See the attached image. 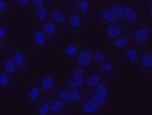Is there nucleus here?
Masks as SVG:
<instances>
[{"label":"nucleus","instance_id":"obj_1","mask_svg":"<svg viewBox=\"0 0 152 115\" xmlns=\"http://www.w3.org/2000/svg\"><path fill=\"white\" fill-rule=\"evenodd\" d=\"M37 78L44 97L53 96L65 82L59 73L51 69L42 70Z\"/></svg>","mask_w":152,"mask_h":115},{"label":"nucleus","instance_id":"obj_2","mask_svg":"<svg viewBox=\"0 0 152 115\" xmlns=\"http://www.w3.org/2000/svg\"><path fill=\"white\" fill-rule=\"evenodd\" d=\"M85 98H88L101 107L110 108V89L108 83H101L94 88L85 90Z\"/></svg>","mask_w":152,"mask_h":115},{"label":"nucleus","instance_id":"obj_3","mask_svg":"<svg viewBox=\"0 0 152 115\" xmlns=\"http://www.w3.org/2000/svg\"><path fill=\"white\" fill-rule=\"evenodd\" d=\"M23 97L26 107L31 111L44 97L37 78L28 85L24 92Z\"/></svg>","mask_w":152,"mask_h":115},{"label":"nucleus","instance_id":"obj_4","mask_svg":"<svg viewBox=\"0 0 152 115\" xmlns=\"http://www.w3.org/2000/svg\"><path fill=\"white\" fill-rule=\"evenodd\" d=\"M28 46L35 50H46L53 42L44 34L39 25H35L28 31Z\"/></svg>","mask_w":152,"mask_h":115},{"label":"nucleus","instance_id":"obj_5","mask_svg":"<svg viewBox=\"0 0 152 115\" xmlns=\"http://www.w3.org/2000/svg\"><path fill=\"white\" fill-rule=\"evenodd\" d=\"M75 108L76 115H108L110 112V108L99 106L88 98Z\"/></svg>","mask_w":152,"mask_h":115},{"label":"nucleus","instance_id":"obj_6","mask_svg":"<svg viewBox=\"0 0 152 115\" xmlns=\"http://www.w3.org/2000/svg\"><path fill=\"white\" fill-rule=\"evenodd\" d=\"M9 51L17 69L23 73L28 71L30 61L27 50L23 48L14 46L9 49Z\"/></svg>","mask_w":152,"mask_h":115},{"label":"nucleus","instance_id":"obj_7","mask_svg":"<svg viewBox=\"0 0 152 115\" xmlns=\"http://www.w3.org/2000/svg\"><path fill=\"white\" fill-rule=\"evenodd\" d=\"M51 113H59L66 115H76V108H72L74 106L57 97H49Z\"/></svg>","mask_w":152,"mask_h":115},{"label":"nucleus","instance_id":"obj_8","mask_svg":"<svg viewBox=\"0 0 152 115\" xmlns=\"http://www.w3.org/2000/svg\"><path fill=\"white\" fill-rule=\"evenodd\" d=\"M1 70L12 77H20L23 74L16 66L9 49L1 55Z\"/></svg>","mask_w":152,"mask_h":115},{"label":"nucleus","instance_id":"obj_9","mask_svg":"<svg viewBox=\"0 0 152 115\" xmlns=\"http://www.w3.org/2000/svg\"><path fill=\"white\" fill-rule=\"evenodd\" d=\"M0 93L1 96L6 95L15 90L20 77L10 76L2 70H0Z\"/></svg>","mask_w":152,"mask_h":115},{"label":"nucleus","instance_id":"obj_10","mask_svg":"<svg viewBox=\"0 0 152 115\" xmlns=\"http://www.w3.org/2000/svg\"><path fill=\"white\" fill-rule=\"evenodd\" d=\"M40 29L44 34L52 41L57 39L62 33L61 25L54 21L50 17L42 23Z\"/></svg>","mask_w":152,"mask_h":115},{"label":"nucleus","instance_id":"obj_11","mask_svg":"<svg viewBox=\"0 0 152 115\" xmlns=\"http://www.w3.org/2000/svg\"><path fill=\"white\" fill-rule=\"evenodd\" d=\"M110 81V76L92 71L85 78V83L83 89L85 90L94 88L101 83H108Z\"/></svg>","mask_w":152,"mask_h":115},{"label":"nucleus","instance_id":"obj_12","mask_svg":"<svg viewBox=\"0 0 152 115\" xmlns=\"http://www.w3.org/2000/svg\"><path fill=\"white\" fill-rule=\"evenodd\" d=\"M50 17L61 26L68 23V11L60 5H54L50 9Z\"/></svg>","mask_w":152,"mask_h":115},{"label":"nucleus","instance_id":"obj_13","mask_svg":"<svg viewBox=\"0 0 152 115\" xmlns=\"http://www.w3.org/2000/svg\"><path fill=\"white\" fill-rule=\"evenodd\" d=\"M76 61L77 66L92 71L94 63L93 54L87 50H83L79 52L76 56Z\"/></svg>","mask_w":152,"mask_h":115},{"label":"nucleus","instance_id":"obj_14","mask_svg":"<svg viewBox=\"0 0 152 115\" xmlns=\"http://www.w3.org/2000/svg\"><path fill=\"white\" fill-rule=\"evenodd\" d=\"M31 112L32 115H50L51 109L49 97H43Z\"/></svg>","mask_w":152,"mask_h":115},{"label":"nucleus","instance_id":"obj_15","mask_svg":"<svg viewBox=\"0 0 152 115\" xmlns=\"http://www.w3.org/2000/svg\"><path fill=\"white\" fill-rule=\"evenodd\" d=\"M69 27L73 29L80 28L82 24L81 14L77 11H68V22Z\"/></svg>","mask_w":152,"mask_h":115},{"label":"nucleus","instance_id":"obj_16","mask_svg":"<svg viewBox=\"0 0 152 115\" xmlns=\"http://www.w3.org/2000/svg\"><path fill=\"white\" fill-rule=\"evenodd\" d=\"M53 97L63 100L66 102L73 105L71 90L66 85V80L65 82L62 86L61 88Z\"/></svg>","mask_w":152,"mask_h":115},{"label":"nucleus","instance_id":"obj_17","mask_svg":"<svg viewBox=\"0 0 152 115\" xmlns=\"http://www.w3.org/2000/svg\"><path fill=\"white\" fill-rule=\"evenodd\" d=\"M73 105L76 107L85 99V90L83 89H70Z\"/></svg>","mask_w":152,"mask_h":115},{"label":"nucleus","instance_id":"obj_18","mask_svg":"<svg viewBox=\"0 0 152 115\" xmlns=\"http://www.w3.org/2000/svg\"><path fill=\"white\" fill-rule=\"evenodd\" d=\"M34 9V8H33ZM34 17L38 23H43L45 20L50 17V11L48 6L34 9Z\"/></svg>","mask_w":152,"mask_h":115},{"label":"nucleus","instance_id":"obj_19","mask_svg":"<svg viewBox=\"0 0 152 115\" xmlns=\"http://www.w3.org/2000/svg\"><path fill=\"white\" fill-rule=\"evenodd\" d=\"M91 72V71L88 70L77 66L69 72V78L73 79L85 78Z\"/></svg>","mask_w":152,"mask_h":115},{"label":"nucleus","instance_id":"obj_20","mask_svg":"<svg viewBox=\"0 0 152 115\" xmlns=\"http://www.w3.org/2000/svg\"><path fill=\"white\" fill-rule=\"evenodd\" d=\"M107 31L109 38L114 40L118 39L122 33L121 27L116 23L110 24L107 28Z\"/></svg>","mask_w":152,"mask_h":115},{"label":"nucleus","instance_id":"obj_21","mask_svg":"<svg viewBox=\"0 0 152 115\" xmlns=\"http://www.w3.org/2000/svg\"><path fill=\"white\" fill-rule=\"evenodd\" d=\"M78 50L77 45L74 43H68L63 47V54L69 58H74L79 53Z\"/></svg>","mask_w":152,"mask_h":115},{"label":"nucleus","instance_id":"obj_22","mask_svg":"<svg viewBox=\"0 0 152 115\" xmlns=\"http://www.w3.org/2000/svg\"><path fill=\"white\" fill-rule=\"evenodd\" d=\"M149 35V31L146 29H138L134 32V39L138 42L144 43L148 40Z\"/></svg>","mask_w":152,"mask_h":115},{"label":"nucleus","instance_id":"obj_23","mask_svg":"<svg viewBox=\"0 0 152 115\" xmlns=\"http://www.w3.org/2000/svg\"><path fill=\"white\" fill-rule=\"evenodd\" d=\"M85 83V78L73 79L69 78L66 80V85L70 89H83Z\"/></svg>","mask_w":152,"mask_h":115},{"label":"nucleus","instance_id":"obj_24","mask_svg":"<svg viewBox=\"0 0 152 115\" xmlns=\"http://www.w3.org/2000/svg\"><path fill=\"white\" fill-rule=\"evenodd\" d=\"M76 6L78 11L81 14H88L90 9V4L89 2L85 0L76 1Z\"/></svg>","mask_w":152,"mask_h":115},{"label":"nucleus","instance_id":"obj_25","mask_svg":"<svg viewBox=\"0 0 152 115\" xmlns=\"http://www.w3.org/2000/svg\"><path fill=\"white\" fill-rule=\"evenodd\" d=\"M101 18L104 21L110 23H114L116 21V18L113 13L111 10L106 9L101 12Z\"/></svg>","mask_w":152,"mask_h":115},{"label":"nucleus","instance_id":"obj_26","mask_svg":"<svg viewBox=\"0 0 152 115\" xmlns=\"http://www.w3.org/2000/svg\"><path fill=\"white\" fill-rule=\"evenodd\" d=\"M14 8L11 0H1L0 1V15L1 17L4 15L10 10Z\"/></svg>","mask_w":152,"mask_h":115},{"label":"nucleus","instance_id":"obj_27","mask_svg":"<svg viewBox=\"0 0 152 115\" xmlns=\"http://www.w3.org/2000/svg\"><path fill=\"white\" fill-rule=\"evenodd\" d=\"M124 17L126 20L133 21L137 18V13L132 7L127 6L124 9Z\"/></svg>","mask_w":152,"mask_h":115},{"label":"nucleus","instance_id":"obj_28","mask_svg":"<svg viewBox=\"0 0 152 115\" xmlns=\"http://www.w3.org/2000/svg\"><path fill=\"white\" fill-rule=\"evenodd\" d=\"M93 61L95 64H99L107 61H110L108 59L106 54L101 52H96L93 54Z\"/></svg>","mask_w":152,"mask_h":115},{"label":"nucleus","instance_id":"obj_29","mask_svg":"<svg viewBox=\"0 0 152 115\" xmlns=\"http://www.w3.org/2000/svg\"><path fill=\"white\" fill-rule=\"evenodd\" d=\"M126 57L131 63H136L137 62L139 56L137 52L134 49H128L126 51Z\"/></svg>","mask_w":152,"mask_h":115},{"label":"nucleus","instance_id":"obj_30","mask_svg":"<svg viewBox=\"0 0 152 115\" xmlns=\"http://www.w3.org/2000/svg\"><path fill=\"white\" fill-rule=\"evenodd\" d=\"M141 62L144 68H152V54L145 55L142 58Z\"/></svg>","mask_w":152,"mask_h":115},{"label":"nucleus","instance_id":"obj_31","mask_svg":"<svg viewBox=\"0 0 152 115\" xmlns=\"http://www.w3.org/2000/svg\"><path fill=\"white\" fill-rule=\"evenodd\" d=\"M124 9L120 4L114 5L111 10L116 18H121L124 16Z\"/></svg>","mask_w":152,"mask_h":115},{"label":"nucleus","instance_id":"obj_32","mask_svg":"<svg viewBox=\"0 0 152 115\" xmlns=\"http://www.w3.org/2000/svg\"><path fill=\"white\" fill-rule=\"evenodd\" d=\"M8 23H5L1 24L0 27V39H8Z\"/></svg>","mask_w":152,"mask_h":115},{"label":"nucleus","instance_id":"obj_33","mask_svg":"<svg viewBox=\"0 0 152 115\" xmlns=\"http://www.w3.org/2000/svg\"><path fill=\"white\" fill-rule=\"evenodd\" d=\"M13 7H25L31 5V0H11Z\"/></svg>","mask_w":152,"mask_h":115},{"label":"nucleus","instance_id":"obj_34","mask_svg":"<svg viewBox=\"0 0 152 115\" xmlns=\"http://www.w3.org/2000/svg\"><path fill=\"white\" fill-rule=\"evenodd\" d=\"M31 5L33 8H39L48 6V1L44 0H31Z\"/></svg>","mask_w":152,"mask_h":115},{"label":"nucleus","instance_id":"obj_35","mask_svg":"<svg viewBox=\"0 0 152 115\" xmlns=\"http://www.w3.org/2000/svg\"><path fill=\"white\" fill-rule=\"evenodd\" d=\"M128 40L125 37L119 38L115 41V46L117 48H121L126 46L128 43Z\"/></svg>","mask_w":152,"mask_h":115},{"label":"nucleus","instance_id":"obj_36","mask_svg":"<svg viewBox=\"0 0 152 115\" xmlns=\"http://www.w3.org/2000/svg\"><path fill=\"white\" fill-rule=\"evenodd\" d=\"M49 115H66L64 114H59V113H50Z\"/></svg>","mask_w":152,"mask_h":115},{"label":"nucleus","instance_id":"obj_37","mask_svg":"<svg viewBox=\"0 0 152 115\" xmlns=\"http://www.w3.org/2000/svg\"><path fill=\"white\" fill-rule=\"evenodd\" d=\"M150 14H151V16L152 17V5L151 8V10H150Z\"/></svg>","mask_w":152,"mask_h":115},{"label":"nucleus","instance_id":"obj_38","mask_svg":"<svg viewBox=\"0 0 152 115\" xmlns=\"http://www.w3.org/2000/svg\"><path fill=\"white\" fill-rule=\"evenodd\" d=\"M151 75H152V70H151Z\"/></svg>","mask_w":152,"mask_h":115}]
</instances>
